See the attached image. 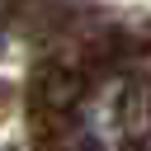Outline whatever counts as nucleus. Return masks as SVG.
Here are the masks:
<instances>
[{
    "mask_svg": "<svg viewBox=\"0 0 151 151\" xmlns=\"http://www.w3.org/2000/svg\"><path fill=\"white\" fill-rule=\"evenodd\" d=\"M127 137V90L104 85L80 109V146L85 151H118Z\"/></svg>",
    "mask_w": 151,
    "mask_h": 151,
    "instance_id": "nucleus-1",
    "label": "nucleus"
}]
</instances>
